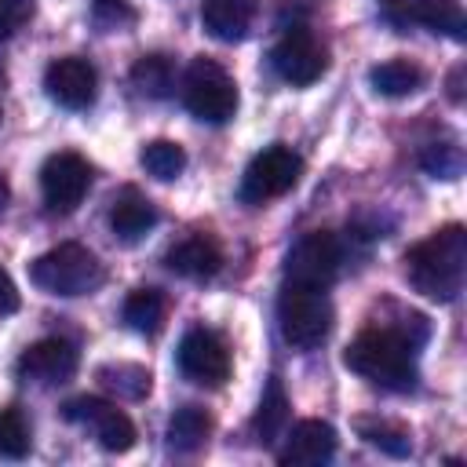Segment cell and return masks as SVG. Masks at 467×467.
<instances>
[{
	"label": "cell",
	"mask_w": 467,
	"mask_h": 467,
	"mask_svg": "<svg viewBox=\"0 0 467 467\" xmlns=\"http://www.w3.org/2000/svg\"><path fill=\"white\" fill-rule=\"evenodd\" d=\"M18 310V288L11 281V274L0 266V314H15Z\"/></svg>",
	"instance_id": "cell-31"
},
{
	"label": "cell",
	"mask_w": 467,
	"mask_h": 467,
	"mask_svg": "<svg viewBox=\"0 0 467 467\" xmlns=\"http://www.w3.org/2000/svg\"><path fill=\"white\" fill-rule=\"evenodd\" d=\"M175 361H179V372L201 387H219L230 376V350H226L223 336L212 328H201V325L179 339Z\"/></svg>",
	"instance_id": "cell-8"
},
{
	"label": "cell",
	"mask_w": 467,
	"mask_h": 467,
	"mask_svg": "<svg viewBox=\"0 0 467 467\" xmlns=\"http://www.w3.org/2000/svg\"><path fill=\"white\" fill-rule=\"evenodd\" d=\"M339 263H343L339 237L328 230H310L285 255V285H303V288L325 292L339 277Z\"/></svg>",
	"instance_id": "cell-6"
},
{
	"label": "cell",
	"mask_w": 467,
	"mask_h": 467,
	"mask_svg": "<svg viewBox=\"0 0 467 467\" xmlns=\"http://www.w3.org/2000/svg\"><path fill=\"white\" fill-rule=\"evenodd\" d=\"M405 277L427 299L449 303L460 296L467 277V230L449 223L405 252Z\"/></svg>",
	"instance_id": "cell-2"
},
{
	"label": "cell",
	"mask_w": 467,
	"mask_h": 467,
	"mask_svg": "<svg viewBox=\"0 0 467 467\" xmlns=\"http://www.w3.org/2000/svg\"><path fill=\"white\" fill-rule=\"evenodd\" d=\"M299 175H303V157L296 150L274 142L248 161V168L241 175V201L244 204H266V201L288 193L299 182Z\"/></svg>",
	"instance_id": "cell-7"
},
{
	"label": "cell",
	"mask_w": 467,
	"mask_h": 467,
	"mask_svg": "<svg viewBox=\"0 0 467 467\" xmlns=\"http://www.w3.org/2000/svg\"><path fill=\"white\" fill-rule=\"evenodd\" d=\"M358 434H361L368 445L383 449L387 456H409V452H412V438H409V431L398 427V423H387V420H358Z\"/></svg>",
	"instance_id": "cell-26"
},
{
	"label": "cell",
	"mask_w": 467,
	"mask_h": 467,
	"mask_svg": "<svg viewBox=\"0 0 467 467\" xmlns=\"http://www.w3.org/2000/svg\"><path fill=\"white\" fill-rule=\"evenodd\" d=\"M0 84H4V69H0Z\"/></svg>",
	"instance_id": "cell-33"
},
{
	"label": "cell",
	"mask_w": 467,
	"mask_h": 467,
	"mask_svg": "<svg viewBox=\"0 0 467 467\" xmlns=\"http://www.w3.org/2000/svg\"><path fill=\"white\" fill-rule=\"evenodd\" d=\"M36 0H0V40L15 36L29 18H33Z\"/></svg>",
	"instance_id": "cell-29"
},
{
	"label": "cell",
	"mask_w": 467,
	"mask_h": 467,
	"mask_svg": "<svg viewBox=\"0 0 467 467\" xmlns=\"http://www.w3.org/2000/svg\"><path fill=\"white\" fill-rule=\"evenodd\" d=\"M77 365H80V358H77L73 343H66V339H40L29 350H22L15 372H18V379L36 383V387H58V383L73 379Z\"/></svg>",
	"instance_id": "cell-12"
},
{
	"label": "cell",
	"mask_w": 467,
	"mask_h": 467,
	"mask_svg": "<svg viewBox=\"0 0 467 467\" xmlns=\"http://www.w3.org/2000/svg\"><path fill=\"white\" fill-rule=\"evenodd\" d=\"M368 80H372V88H376L379 95H387V99H405V95H412V91L423 88V69H420L416 62H409V58H390V62L372 66Z\"/></svg>",
	"instance_id": "cell-20"
},
{
	"label": "cell",
	"mask_w": 467,
	"mask_h": 467,
	"mask_svg": "<svg viewBox=\"0 0 467 467\" xmlns=\"http://www.w3.org/2000/svg\"><path fill=\"white\" fill-rule=\"evenodd\" d=\"M139 164H142L153 179L168 182V179H179V175H182V168H186V150H182L179 142H171V139H153V142L142 146Z\"/></svg>",
	"instance_id": "cell-24"
},
{
	"label": "cell",
	"mask_w": 467,
	"mask_h": 467,
	"mask_svg": "<svg viewBox=\"0 0 467 467\" xmlns=\"http://www.w3.org/2000/svg\"><path fill=\"white\" fill-rule=\"evenodd\" d=\"M88 190H91V164L80 153L62 150V153H51L44 161L40 193H44V204L51 212H73Z\"/></svg>",
	"instance_id": "cell-10"
},
{
	"label": "cell",
	"mask_w": 467,
	"mask_h": 467,
	"mask_svg": "<svg viewBox=\"0 0 467 467\" xmlns=\"http://www.w3.org/2000/svg\"><path fill=\"white\" fill-rule=\"evenodd\" d=\"M33 445L29 423L18 409H0V456L4 460H22Z\"/></svg>",
	"instance_id": "cell-27"
},
{
	"label": "cell",
	"mask_w": 467,
	"mask_h": 467,
	"mask_svg": "<svg viewBox=\"0 0 467 467\" xmlns=\"http://www.w3.org/2000/svg\"><path fill=\"white\" fill-rule=\"evenodd\" d=\"M420 343H423V336H412L409 328H394V325L365 328L361 336L350 339L343 365L383 390H412Z\"/></svg>",
	"instance_id": "cell-1"
},
{
	"label": "cell",
	"mask_w": 467,
	"mask_h": 467,
	"mask_svg": "<svg viewBox=\"0 0 467 467\" xmlns=\"http://www.w3.org/2000/svg\"><path fill=\"white\" fill-rule=\"evenodd\" d=\"M285 445L277 449V460L285 467H321L336 452V431L325 420H299L285 427Z\"/></svg>",
	"instance_id": "cell-14"
},
{
	"label": "cell",
	"mask_w": 467,
	"mask_h": 467,
	"mask_svg": "<svg viewBox=\"0 0 467 467\" xmlns=\"http://www.w3.org/2000/svg\"><path fill=\"white\" fill-rule=\"evenodd\" d=\"M212 434V416L201 405H182L175 409V416L168 420V445L179 452H193L208 441Z\"/></svg>",
	"instance_id": "cell-21"
},
{
	"label": "cell",
	"mask_w": 467,
	"mask_h": 467,
	"mask_svg": "<svg viewBox=\"0 0 467 467\" xmlns=\"http://www.w3.org/2000/svg\"><path fill=\"white\" fill-rule=\"evenodd\" d=\"M182 102L204 124H226L237 113V84L215 58H193L182 73Z\"/></svg>",
	"instance_id": "cell-5"
},
{
	"label": "cell",
	"mask_w": 467,
	"mask_h": 467,
	"mask_svg": "<svg viewBox=\"0 0 467 467\" xmlns=\"http://www.w3.org/2000/svg\"><path fill=\"white\" fill-rule=\"evenodd\" d=\"M420 164H423L434 179H456L460 168H463V153H460L456 142H431V146H423Z\"/></svg>",
	"instance_id": "cell-28"
},
{
	"label": "cell",
	"mask_w": 467,
	"mask_h": 467,
	"mask_svg": "<svg viewBox=\"0 0 467 467\" xmlns=\"http://www.w3.org/2000/svg\"><path fill=\"white\" fill-rule=\"evenodd\" d=\"M99 379L106 390H117V398H146L150 394V368L142 365H131V361H117V365H102L99 368Z\"/></svg>",
	"instance_id": "cell-25"
},
{
	"label": "cell",
	"mask_w": 467,
	"mask_h": 467,
	"mask_svg": "<svg viewBox=\"0 0 467 467\" xmlns=\"http://www.w3.org/2000/svg\"><path fill=\"white\" fill-rule=\"evenodd\" d=\"M412 22H423L431 33L463 40L467 36V15L460 0H409Z\"/></svg>",
	"instance_id": "cell-18"
},
{
	"label": "cell",
	"mask_w": 467,
	"mask_h": 467,
	"mask_svg": "<svg viewBox=\"0 0 467 467\" xmlns=\"http://www.w3.org/2000/svg\"><path fill=\"white\" fill-rule=\"evenodd\" d=\"M29 281L47 292V296H88L106 281V270L99 263V255L84 244H58L51 252H44L40 259H33L29 266Z\"/></svg>",
	"instance_id": "cell-3"
},
{
	"label": "cell",
	"mask_w": 467,
	"mask_h": 467,
	"mask_svg": "<svg viewBox=\"0 0 467 467\" xmlns=\"http://www.w3.org/2000/svg\"><path fill=\"white\" fill-rule=\"evenodd\" d=\"M379 11H383V18H387L394 29H409V22H412L409 0H379Z\"/></svg>",
	"instance_id": "cell-30"
},
{
	"label": "cell",
	"mask_w": 467,
	"mask_h": 467,
	"mask_svg": "<svg viewBox=\"0 0 467 467\" xmlns=\"http://www.w3.org/2000/svg\"><path fill=\"white\" fill-rule=\"evenodd\" d=\"M4 201H7V182L0 179V212H4Z\"/></svg>",
	"instance_id": "cell-32"
},
{
	"label": "cell",
	"mask_w": 467,
	"mask_h": 467,
	"mask_svg": "<svg viewBox=\"0 0 467 467\" xmlns=\"http://www.w3.org/2000/svg\"><path fill=\"white\" fill-rule=\"evenodd\" d=\"M109 226H113V234H117L124 244H135V241H142V237L157 226V208H153L142 193L124 190V193L113 201V208H109Z\"/></svg>",
	"instance_id": "cell-17"
},
{
	"label": "cell",
	"mask_w": 467,
	"mask_h": 467,
	"mask_svg": "<svg viewBox=\"0 0 467 467\" xmlns=\"http://www.w3.org/2000/svg\"><path fill=\"white\" fill-rule=\"evenodd\" d=\"M44 88L51 95V102L66 106V109H84L95 102V88H99V73L88 58H77V55H66V58H55L47 69H44Z\"/></svg>",
	"instance_id": "cell-13"
},
{
	"label": "cell",
	"mask_w": 467,
	"mask_h": 467,
	"mask_svg": "<svg viewBox=\"0 0 467 467\" xmlns=\"http://www.w3.org/2000/svg\"><path fill=\"white\" fill-rule=\"evenodd\" d=\"M168 270L179 274V277H190V281H204V277H215L223 270V248L215 237L208 234H190L182 237L179 244L168 248L164 255Z\"/></svg>",
	"instance_id": "cell-15"
},
{
	"label": "cell",
	"mask_w": 467,
	"mask_h": 467,
	"mask_svg": "<svg viewBox=\"0 0 467 467\" xmlns=\"http://www.w3.org/2000/svg\"><path fill=\"white\" fill-rule=\"evenodd\" d=\"M332 303L321 288H303V285H285L277 296V325L288 347L296 350H314L328 339L332 332Z\"/></svg>",
	"instance_id": "cell-4"
},
{
	"label": "cell",
	"mask_w": 467,
	"mask_h": 467,
	"mask_svg": "<svg viewBox=\"0 0 467 467\" xmlns=\"http://www.w3.org/2000/svg\"><path fill=\"white\" fill-rule=\"evenodd\" d=\"M62 416H66L69 423L88 427V431L95 434V441H99L106 452H128V449L135 445V423H131L113 401H102V398L84 394V398L66 401Z\"/></svg>",
	"instance_id": "cell-9"
},
{
	"label": "cell",
	"mask_w": 467,
	"mask_h": 467,
	"mask_svg": "<svg viewBox=\"0 0 467 467\" xmlns=\"http://www.w3.org/2000/svg\"><path fill=\"white\" fill-rule=\"evenodd\" d=\"M252 18H255V0H204V7H201L204 29L223 44L241 40L248 33Z\"/></svg>",
	"instance_id": "cell-16"
},
{
	"label": "cell",
	"mask_w": 467,
	"mask_h": 467,
	"mask_svg": "<svg viewBox=\"0 0 467 467\" xmlns=\"http://www.w3.org/2000/svg\"><path fill=\"white\" fill-rule=\"evenodd\" d=\"M131 84L146 99H168L171 88H175V62L168 55H161V51L139 55L135 66H131Z\"/></svg>",
	"instance_id": "cell-19"
},
{
	"label": "cell",
	"mask_w": 467,
	"mask_h": 467,
	"mask_svg": "<svg viewBox=\"0 0 467 467\" xmlns=\"http://www.w3.org/2000/svg\"><path fill=\"white\" fill-rule=\"evenodd\" d=\"M164 296L157 292V288H135V292H128V299H124V321L135 328V332H146V336H153V332H161V325H164Z\"/></svg>",
	"instance_id": "cell-23"
},
{
	"label": "cell",
	"mask_w": 467,
	"mask_h": 467,
	"mask_svg": "<svg viewBox=\"0 0 467 467\" xmlns=\"http://www.w3.org/2000/svg\"><path fill=\"white\" fill-rule=\"evenodd\" d=\"M252 427H255V434H259V441H263V445H274V441L285 434V427H288V398H285V390H281V383H277V379H270V383H266V390H263V401H259V412H255Z\"/></svg>",
	"instance_id": "cell-22"
},
{
	"label": "cell",
	"mask_w": 467,
	"mask_h": 467,
	"mask_svg": "<svg viewBox=\"0 0 467 467\" xmlns=\"http://www.w3.org/2000/svg\"><path fill=\"white\" fill-rule=\"evenodd\" d=\"M270 66H274V73H277L285 84L303 88V84H314V80L325 73L328 51H325V44H321L310 29H288V33L274 44Z\"/></svg>",
	"instance_id": "cell-11"
}]
</instances>
